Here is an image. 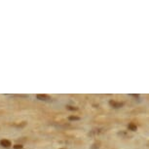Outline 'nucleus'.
<instances>
[{
  "label": "nucleus",
  "mask_w": 149,
  "mask_h": 149,
  "mask_svg": "<svg viewBox=\"0 0 149 149\" xmlns=\"http://www.w3.org/2000/svg\"><path fill=\"white\" fill-rule=\"evenodd\" d=\"M0 144L5 146V147H10L11 142H10V140H8V139H2L1 141H0Z\"/></svg>",
  "instance_id": "obj_1"
}]
</instances>
